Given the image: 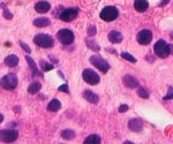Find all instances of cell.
Here are the masks:
<instances>
[{
    "label": "cell",
    "instance_id": "30bf717a",
    "mask_svg": "<svg viewBox=\"0 0 173 144\" xmlns=\"http://www.w3.org/2000/svg\"><path fill=\"white\" fill-rule=\"evenodd\" d=\"M136 39L141 45H148L152 39V32L149 29H143L138 34Z\"/></svg>",
    "mask_w": 173,
    "mask_h": 144
},
{
    "label": "cell",
    "instance_id": "4dcf8cb0",
    "mask_svg": "<svg viewBox=\"0 0 173 144\" xmlns=\"http://www.w3.org/2000/svg\"><path fill=\"white\" fill-rule=\"evenodd\" d=\"M20 45H21V47H22V49H23V50H24V51H26L27 53H30V52H31V50H30V47H29V46H28L27 44H24V43H23V42L20 43Z\"/></svg>",
    "mask_w": 173,
    "mask_h": 144
},
{
    "label": "cell",
    "instance_id": "e575fe53",
    "mask_svg": "<svg viewBox=\"0 0 173 144\" xmlns=\"http://www.w3.org/2000/svg\"><path fill=\"white\" fill-rule=\"evenodd\" d=\"M4 121V117H2V114H0V123Z\"/></svg>",
    "mask_w": 173,
    "mask_h": 144
},
{
    "label": "cell",
    "instance_id": "5bb4252c",
    "mask_svg": "<svg viewBox=\"0 0 173 144\" xmlns=\"http://www.w3.org/2000/svg\"><path fill=\"white\" fill-rule=\"evenodd\" d=\"M83 97H84L86 100H88L89 103H92V104H97V103L99 102V97L95 92L90 91V90H86L83 92Z\"/></svg>",
    "mask_w": 173,
    "mask_h": 144
},
{
    "label": "cell",
    "instance_id": "e0dca14e",
    "mask_svg": "<svg viewBox=\"0 0 173 144\" xmlns=\"http://www.w3.org/2000/svg\"><path fill=\"white\" fill-rule=\"evenodd\" d=\"M123 39L122 35L119 32V31H111L109 34V41L111 43H114V44H118V43H121Z\"/></svg>",
    "mask_w": 173,
    "mask_h": 144
},
{
    "label": "cell",
    "instance_id": "44dd1931",
    "mask_svg": "<svg viewBox=\"0 0 173 144\" xmlns=\"http://www.w3.org/2000/svg\"><path fill=\"white\" fill-rule=\"evenodd\" d=\"M84 144H99L101 143V137L96 134H92V135H89L84 140Z\"/></svg>",
    "mask_w": 173,
    "mask_h": 144
},
{
    "label": "cell",
    "instance_id": "d590c367",
    "mask_svg": "<svg viewBox=\"0 0 173 144\" xmlns=\"http://www.w3.org/2000/svg\"><path fill=\"white\" fill-rule=\"evenodd\" d=\"M170 50H171V53L173 54V45H170Z\"/></svg>",
    "mask_w": 173,
    "mask_h": 144
},
{
    "label": "cell",
    "instance_id": "9c48e42d",
    "mask_svg": "<svg viewBox=\"0 0 173 144\" xmlns=\"http://www.w3.org/2000/svg\"><path fill=\"white\" fill-rule=\"evenodd\" d=\"M78 14V10L76 8H67L64 9L60 13V20H62L64 22H70L74 18H76Z\"/></svg>",
    "mask_w": 173,
    "mask_h": 144
},
{
    "label": "cell",
    "instance_id": "7a4b0ae2",
    "mask_svg": "<svg viewBox=\"0 0 173 144\" xmlns=\"http://www.w3.org/2000/svg\"><path fill=\"white\" fill-rule=\"evenodd\" d=\"M154 50H155V53L159 57V58H166L169 57V54L171 53V50H170V45L165 42L164 39H160L155 44L154 46Z\"/></svg>",
    "mask_w": 173,
    "mask_h": 144
},
{
    "label": "cell",
    "instance_id": "83f0119b",
    "mask_svg": "<svg viewBox=\"0 0 173 144\" xmlns=\"http://www.w3.org/2000/svg\"><path fill=\"white\" fill-rule=\"evenodd\" d=\"M2 8H4V16H5V18H6V20H12V18H13V15L9 13L8 8H7L5 5H2Z\"/></svg>",
    "mask_w": 173,
    "mask_h": 144
},
{
    "label": "cell",
    "instance_id": "f1b7e54d",
    "mask_svg": "<svg viewBox=\"0 0 173 144\" xmlns=\"http://www.w3.org/2000/svg\"><path fill=\"white\" fill-rule=\"evenodd\" d=\"M173 99V88L172 86H169V91L166 93V96L164 97V100H170Z\"/></svg>",
    "mask_w": 173,
    "mask_h": 144
},
{
    "label": "cell",
    "instance_id": "4fadbf2b",
    "mask_svg": "<svg viewBox=\"0 0 173 144\" xmlns=\"http://www.w3.org/2000/svg\"><path fill=\"white\" fill-rule=\"evenodd\" d=\"M128 128H129L132 131H135L138 133L143 129V123L140 119H132L129 122H128Z\"/></svg>",
    "mask_w": 173,
    "mask_h": 144
},
{
    "label": "cell",
    "instance_id": "3957f363",
    "mask_svg": "<svg viewBox=\"0 0 173 144\" xmlns=\"http://www.w3.org/2000/svg\"><path fill=\"white\" fill-rule=\"evenodd\" d=\"M119 15V12L118 9L113 6H107L105 8L102 9L101 12V18L106 21V22H111V21H114Z\"/></svg>",
    "mask_w": 173,
    "mask_h": 144
},
{
    "label": "cell",
    "instance_id": "ffe728a7",
    "mask_svg": "<svg viewBox=\"0 0 173 144\" xmlns=\"http://www.w3.org/2000/svg\"><path fill=\"white\" fill-rule=\"evenodd\" d=\"M60 107H61V103L58 99H53L47 105V110L50 111V112H57V111L60 110Z\"/></svg>",
    "mask_w": 173,
    "mask_h": 144
},
{
    "label": "cell",
    "instance_id": "d6a6232c",
    "mask_svg": "<svg viewBox=\"0 0 173 144\" xmlns=\"http://www.w3.org/2000/svg\"><path fill=\"white\" fill-rule=\"evenodd\" d=\"M59 91H62V92H69V90H68V85L67 84H64V85H61L60 88H59Z\"/></svg>",
    "mask_w": 173,
    "mask_h": 144
},
{
    "label": "cell",
    "instance_id": "ba28073f",
    "mask_svg": "<svg viewBox=\"0 0 173 144\" xmlns=\"http://www.w3.org/2000/svg\"><path fill=\"white\" fill-rule=\"evenodd\" d=\"M57 37L64 45H69L74 42V34L69 29H61L57 35Z\"/></svg>",
    "mask_w": 173,
    "mask_h": 144
},
{
    "label": "cell",
    "instance_id": "9a60e30c",
    "mask_svg": "<svg viewBox=\"0 0 173 144\" xmlns=\"http://www.w3.org/2000/svg\"><path fill=\"white\" fill-rule=\"evenodd\" d=\"M148 7H149V4H148L147 0H135V2H134V8L140 13L146 12Z\"/></svg>",
    "mask_w": 173,
    "mask_h": 144
},
{
    "label": "cell",
    "instance_id": "5b68a950",
    "mask_svg": "<svg viewBox=\"0 0 173 144\" xmlns=\"http://www.w3.org/2000/svg\"><path fill=\"white\" fill-rule=\"evenodd\" d=\"M18 137V133L13 129H4L0 130V142L2 143H12L16 141Z\"/></svg>",
    "mask_w": 173,
    "mask_h": 144
},
{
    "label": "cell",
    "instance_id": "7c38bea8",
    "mask_svg": "<svg viewBox=\"0 0 173 144\" xmlns=\"http://www.w3.org/2000/svg\"><path fill=\"white\" fill-rule=\"evenodd\" d=\"M122 82L125 86L127 88H130V89H134V88H138V81L132 75H125L123 78H122Z\"/></svg>",
    "mask_w": 173,
    "mask_h": 144
},
{
    "label": "cell",
    "instance_id": "52a82bcc",
    "mask_svg": "<svg viewBox=\"0 0 173 144\" xmlns=\"http://www.w3.org/2000/svg\"><path fill=\"white\" fill-rule=\"evenodd\" d=\"M82 77H83V80L86 81V83L90 85L98 84L99 81H101L98 74L96 72H94L92 69H84L83 70V74H82Z\"/></svg>",
    "mask_w": 173,
    "mask_h": 144
},
{
    "label": "cell",
    "instance_id": "2e32d148",
    "mask_svg": "<svg viewBox=\"0 0 173 144\" xmlns=\"http://www.w3.org/2000/svg\"><path fill=\"white\" fill-rule=\"evenodd\" d=\"M50 24H51V21L47 17H38V18L34 20V26L37 28H45V27H49Z\"/></svg>",
    "mask_w": 173,
    "mask_h": 144
},
{
    "label": "cell",
    "instance_id": "484cf974",
    "mask_svg": "<svg viewBox=\"0 0 173 144\" xmlns=\"http://www.w3.org/2000/svg\"><path fill=\"white\" fill-rule=\"evenodd\" d=\"M138 95L141 97V98H148L149 97V93H148V91L144 89V88H138Z\"/></svg>",
    "mask_w": 173,
    "mask_h": 144
},
{
    "label": "cell",
    "instance_id": "8fae6325",
    "mask_svg": "<svg viewBox=\"0 0 173 144\" xmlns=\"http://www.w3.org/2000/svg\"><path fill=\"white\" fill-rule=\"evenodd\" d=\"M35 9H36L37 13H41V14L47 13V12L51 9V5H50V2H47V1H45V0H42V1H38V2L35 5Z\"/></svg>",
    "mask_w": 173,
    "mask_h": 144
},
{
    "label": "cell",
    "instance_id": "277c9868",
    "mask_svg": "<svg viewBox=\"0 0 173 144\" xmlns=\"http://www.w3.org/2000/svg\"><path fill=\"white\" fill-rule=\"evenodd\" d=\"M90 62L92 64V66H95L98 70H101L102 73H107L110 69V65L107 64L106 60H104L102 57L98 55H91L90 57Z\"/></svg>",
    "mask_w": 173,
    "mask_h": 144
},
{
    "label": "cell",
    "instance_id": "cb8c5ba5",
    "mask_svg": "<svg viewBox=\"0 0 173 144\" xmlns=\"http://www.w3.org/2000/svg\"><path fill=\"white\" fill-rule=\"evenodd\" d=\"M39 64H41V67H42V69H43L44 72H49V70L53 69V65H51V64H47V62H46V61H44V60H42Z\"/></svg>",
    "mask_w": 173,
    "mask_h": 144
},
{
    "label": "cell",
    "instance_id": "ac0fdd59",
    "mask_svg": "<svg viewBox=\"0 0 173 144\" xmlns=\"http://www.w3.org/2000/svg\"><path fill=\"white\" fill-rule=\"evenodd\" d=\"M17 64H18V58L15 54H10L8 57H6V59H5V65L7 67H15Z\"/></svg>",
    "mask_w": 173,
    "mask_h": 144
},
{
    "label": "cell",
    "instance_id": "836d02e7",
    "mask_svg": "<svg viewBox=\"0 0 173 144\" xmlns=\"http://www.w3.org/2000/svg\"><path fill=\"white\" fill-rule=\"evenodd\" d=\"M170 2V0H162L160 1V7H163V6H165V5H167Z\"/></svg>",
    "mask_w": 173,
    "mask_h": 144
},
{
    "label": "cell",
    "instance_id": "1f68e13d",
    "mask_svg": "<svg viewBox=\"0 0 173 144\" xmlns=\"http://www.w3.org/2000/svg\"><path fill=\"white\" fill-rule=\"evenodd\" d=\"M127 110H128V105H126V104H122V105H120V107H119V112L120 113H125Z\"/></svg>",
    "mask_w": 173,
    "mask_h": 144
},
{
    "label": "cell",
    "instance_id": "6da1fadb",
    "mask_svg": "<svg viewBox=\"0 0 173 144\" xmlns=\"http://www.w3.org/2000/svg\"><path fill=\"white\" fill-rule=\"evenodd\" d=\"M34 43L36 45H38L39 47H43V49H50V47H52L54 45L53 38L51 36L44 34H39L37 36H35Z\"/></svg>",
    "mask_w": 173,
    "mask_h": 144
},
{
    "label": "cell",
    "instance_id": "d6986e66",
    "mask_svg": "<svg viewBox=\"0 0 173 144\" xmlns=\"http://www.w3.org/2000/svg\"><path fill=\"white\" fill-rule=\"evenodd\" d=\"M27 59V62H28V65H29V67H30V69H31V72H33V74L34 75H38V76H42V73L37 69V66H36V64H35V61L30 57H26Z\"/></svg>",
    "mask_w": 173,
    "mask_h": 144
},
{
    "label": "cell",
    "instance_id": "f546056e",
    "mask_svg": "<svg viewBox=\"0 0 173 144\" xmlns=\"http://www.w3.org/2000/svg\"><path fill=\"white\" fill-rule=\"evenodd\" d=\"M88 35L89 36H95L96 35V27L95 26H90L88 28Z\"/></svg>",
    "mask_w": 173,
    "mask_h": 144
},
{
    "label": "cell",
    "instance_id": "7402d4cb",
    "mask_svg": "<svg viewBox=\"0 0 173 144\" xmlns=\"http://www.w3.org/2000/svg\"><path fill=\"white\" fill-rule=\"evenodd\" d=\"M41 88H42V84L39 82H33L28 86V92L31 93V95H36L37 92H39Z\"/></svg>",
    "mask_w": 173,
    "mask_h": 144
},
{
    "label": "cell",
    "instance_id": "d4e9b609",
    "mask_svg": "<svg viewBox=\"0 0 173 144\" xmlns=\"http://www.w3.org/2000/svg\"><path fill=\"white\" fill-rule=\"evenodd\" d=\"M86 45H88L91 50H94V51H99V46L96 44L95 41H89V39H88V41H86Z\"/></svg>",
    "mask_w": 173,
    "mask_h": 144
},
{
    "label": "cell",
    "instance_id": "4316f807",
    "mask_svg": "<svg viewBox=\"0 0 173 144\" xmlns=\"http://www.w3.org/2000/svg\"><path fill=\"white\" fill-rule=\"evenodd\" d=\"M121 57H122L123 59H126L127 61H130V62H133V64H134V62H136V59H135L133 55H130L129 53H126V52H123V53L121 54Z\"/></svg>",
    "mask_w": 173,
    "mask_h": 144
},
{
    "label": "cell",
    "instance_id": "8992f818",
    "mask_svg": "<svg viewBox=\"0 0 173 144\" xmlns=\"http://www.w3.org/2000/svg\"><path fill=\"white\" fill-rule=\"evenodd\" d=\"M0 84L4 89L6 90H13L15 89L17 85V77L14 74H7L6 76H4L0 81Z\"/></svg>",
    "mask_w": 173,
    "mask_h": 144
},
{
    "label": "cell",
    "instance_id": "603a6c76",
    "mask_svg": "<svg viewBox=\"0 0 173 144\" xmlns=\"http://www.w3.org/2000/svg\"><path fill=\"white\" fill-rule=\"evenodd\" d=\"M61 137L64 140H67V141H70L75 137V131L74 130H70V129H65L61 131Z\"/></svg>",
    "mask_w": 173,
    "mask_h": 144
}]
</instances>
